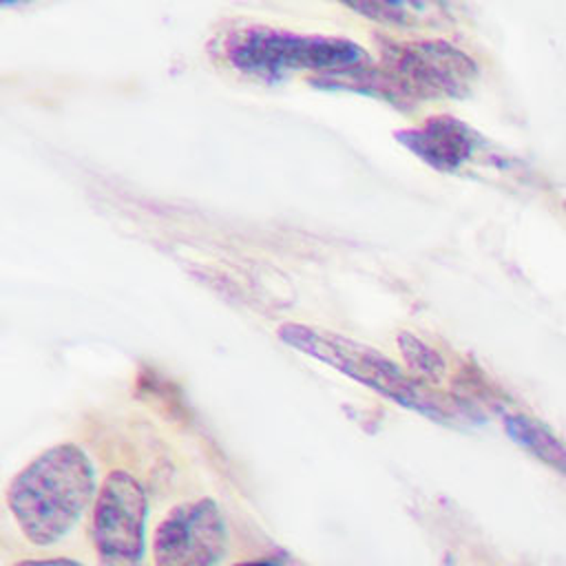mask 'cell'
I'll use <instances>...</instances> for the list:
<instances>
[{
	"instance_id": "10",
	"label": "cell",
	"mask_w": 566,
	"mask_h": 566,
	"mask_svg": "<svg viewBox=\"0 0 566 566\" xmlns=\"http://www.w3.org/2000/svg\"><path fill=\"white\" fill-rule=\"evenodd\" d=\"M234 566H276L272 562H265V559H250V562H239Z\"/></svg>"
},
{
	"instance_id": "1",
	"label": "cell",
	"mask_w": 566,
	"mask_h": 566,
	"mask_svg": "<svg viewBox=\"0 0 566 566\" xmlns=\"http://www.w3.org/2000/svg\"><path fill=\"white\" fill-rule=\"evenodd\" d=\"M95 495V469L73 442L38 453L22 467L7 489V506L35 546L62 539L82 517Z\"/></svg>"
},
{
	"instance_id": "6",
	"label": "cell",
	"mask_w": 566,
	"mask_h": 566,
	"mask_svg": "<svg viewBox=\"0 0 566 566\" xmlns=\"http://www.w3.org/2000/svg\"><path fill=\"white\" fill-rule=\"evenodd\" d=\"M394 77L416 95H460L478 73L473 60L442 40L402 42L387 55Z\"/></svg>"
},
{
	"instance_id": "8",
	"label": "cell",
	"mask_w": 566,
	"mask_h": 566,
	"mask_svg": "<svg viewBox=\"0 0 566 566\" xmlns=\"http://www.w3.org/2000/svg\"><path fill=\"white\" fill-rule=\"evenodd\" d=\"M509 431L520 444L531 449L539 460L566 473V447L559 440H555L546 429H542L539 424L526 418H511Z\"/></svg>"
},
{
	"instance_id": "9",
	"label": "cell",
	"mask_w": 566,
	"mask_h": 566,
	"mask_svg": "<svg viewBox=\"0 0 566 566\" xmlns=\"http://www.w3.org/2000/svg\"><path fill=\"white\" fill-rule=\"evenodd\" d=\"M13 566H84V564L66 557H51V559H22Z\"/></svg>"
},
{
	"instance_id": "3",
	"label": "cell",
	"mask_w": 566,
	"mask_h": 566,
	"mask_svg": "<svg viewBox=\"0 0 566 566\" xmlns=\"http://www.w3.org/2000/svg\"><path fill=\"white\" fill-rule=\"evenodd\" d=\"M148 500L126 471H111L93 504L91 535L99 566H142Z\"/></svg>"
},
{
	"instance_id": "7",
	"label": "cell",
	"mask_w": 566,
	"mask_h": 566,
	"mask_svg": "<svg viewBox=\"0 0 566 566\" xmlns=\"http://www.w3.org/2000/svg\"><path fill=\"white\" fill-rule=\"evenodd\" d=\"M398 137L420 159L440 170L458 168L471 157L475 148L473 133L462 122L449 115L431 117L418 128H407L398 133Z\"/></svg>"
},
{
	"instance_id": "2",
	"label": "cell",
	"mask_w": 566,
	"mask_h": 566,
	"mask_svg": "<svg viewBox=\"0 0 566 566\" xmlns=\"http://www.w3.org/2000/svg\"><path fill=\"white\" fill-rule=\"evenodd\" d=\"M228 55L237 69L265 77L296 69H345L363 57V49L345 38L250 29L232 40Z\"/></svg>"
},
{
	"instance_id": "5",
	"label": "cell",
	"mask_w": 566,
	"mask_h": 566,
	"mask_svg": "<svg viewBox=\"0 0 566 566\" xmlns=\"http://www.w3.org/2000/svg\"><path fill=\"white\" fill-rule=\"evenodd\" d=\"M226 548V524L214 500L181 502L155 528V566H214Z\"/></svg>"
},
{
	"instance_id": "4",
	"label": "cell",
	"mask_w": 566,
	"mask_h": 566,
	"mask_svg": "<svg viewBox=\"0 0 566 566\" xmlns=\"http://www.w3.org/2000/svg\"><path fill=\"white\" fill-rule=\"evenodd\" d=\"M279 334L292 347L307 352L310 356L340 369L343 374L374 387L376 391L402 405L422 411L431 409L427 396L420 394L416 382L407 378L391 360H387L385 356L369 347H363L338 334H329L307 325H285Z\"/></svg>"
}]
</instances>
